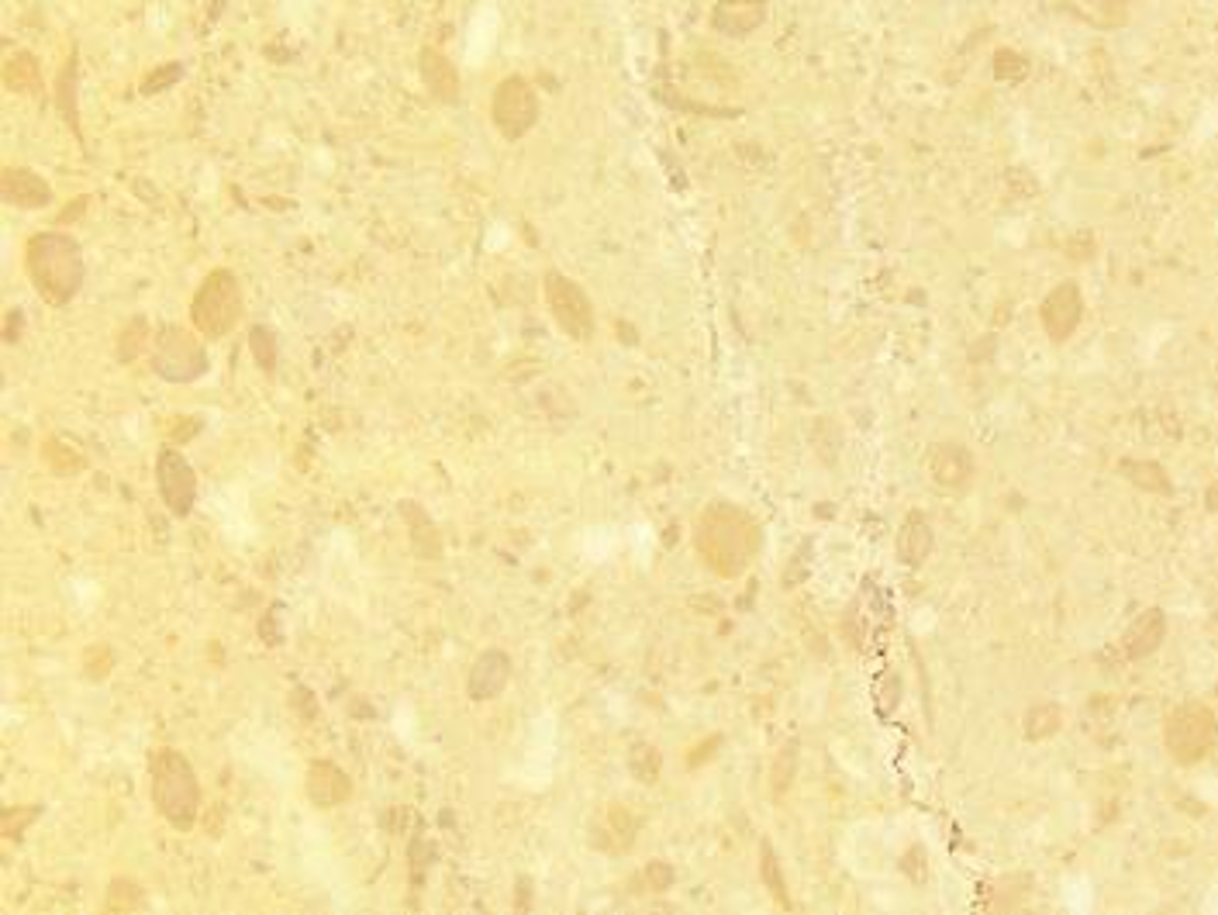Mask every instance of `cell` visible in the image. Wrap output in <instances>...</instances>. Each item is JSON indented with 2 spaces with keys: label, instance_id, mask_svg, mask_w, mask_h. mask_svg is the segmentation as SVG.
Segmentation results:
<instances>
[{
  "label": "cell",
  "instance_id": "cell-30",
  "mask_svg": "<svg viewBox=\"0 0 1218 915\" xmlns=\"http://www.w3.org/2000/svg\"><path fill=\"white\" fill-rule=\"evenodd\" d=\"M642 878H646V891H666L673 884V867L663 864V860H653V864L642 871Z\"/></svg>",
  "mask_w": 1218,
  "mask_h": 915
},
{
  "label": "cell",
  "instance_id": "cell-34",
  "mask_svg": "<svg viewBox=\"0 0 1218 915\" xmlns=\"http://www.w3.org/2000/svg\"><path fill=\"white\" fill-rule=\"evenodd\" d=\"M163 80H180V66H163V70H156L149 76V80H145V90H159V83Z\"/></svg>",
  "mask_w": 1218,
  "mask_h": 915
},
{
  "label": "cell",
  "instance_id": "cell-7",
  "mask_svg": "<svg viewBox=\"0 0 1218 915\" xmlns=\"http://www.w3.org/2000/svg\"><path fill=\"white\" fill-rule=\"evenodd\" d=\"M539 94L535 87L525 80V76H504L497 83L494 97H490V118H494V128L504 135V139L518 142L525 139L528 132L535 128L539 121Z\"/></svg>",
  "mask_w": 1218,
  "mask_h": 915
},
{
  "label": "cell",
  "instance_id": "cell-25",
  "mask_svg": "<svg viewBox=\"0 0 1218 915\" xmlns=\"http://www.w3.org/2000/svg\"><path fill=\"white\" fill-rule=\"evenodd\" d=\"M608 829H611V846H615V850H625V846L635 840V833H639V819H635V815L628 812V808L611 805V812H608Z\"/></svg>",
  "mask_w": 1218,
  "mask_h": 915
},
{
  "label": "cell",
  "instance_id": "cell-22",
  "mask_svg": "<svg viewBox=\"0 0 1218 915\" xmlns=\"http://www.w3.org/2000/svg\"><path fill=\"white\" fill-rule=\"evenodd\" d=\"M1060 722H1063V712H1060L1056 705H1036L1029 715H1025V736L1036 739V743H1039V739L1056 736Z\"/></svg>",
  "mask_w": 1218,
  "mask_h": 915
},
{
  "label": "cell",
  "instance_id": "cell-31",
  "mask_svg": "<svg viewBox=\"0 0 1218 915\" xmlns=\"http://www.w3.org/2000/svg\"><path fill=\"white\" fill-rule=\"evenodd\" d=\"M73 76H76V63H70L66 66V73L59 76V94H56V101H63L66 97V104H63V111H66V118H70V125L76 128V108H73Z\"/></svg>",
  "mask_w": 1218,
  "mask_h": 915
},
{
  "label": "cell",
  "instance_id": "cell-5",
  "mask_svg": "<svg viewBox=\"0 0 1218 915\" xmlns=\"http://www.w3.org/2000/svg\"><path fill=\"white\" fill-rule=\"evenodd\" d=\"M1215 739H1218V719L1212 708L1201 705V701H1187V705L1174 708V712L1167 715L1163 743H1167V753L1177 760V764H1184V767L1201 764V760L1215 750Z\"/></svg>",
  "mask_w": 1218,
  "mask_h": 915
},
{
  "label": "cell",
  "instance_id": "cell-20",
  "mask_svg": "<svg viewBox=\"0 0 1218 915\" xmlns=\"http://www.w3.org/2000/svg\"><path fill=\"white\" fill-rule=\"evenodd\" d=\"M4 83L11 94H38L42 90V70L32 52H14L4 63Z\"/></svg>",
  "mask_w": 1218,
  "mask_h": 915
},
{
  "label": "cell",
  "instance_id": "cell-26",
  "mask_svg": "<svg viewBox=\"0 0 1218 915\" xmlns=\"http://www.w3.org/2000/svg\"><path fill=\"white\" fill-rule=\"evenodd\" d=\"M142 905V888L135 881H128V878H118V881H111V888H107V909L111 912H135Z\"/></svg>",
  "mask_w": 1218,
  "mask_h": 915
},
{
  "label": "cell",
  "instance_id": "cell-33",
  "mask_svg": "<svg viewBox=\"0 0 1218 915\" xmlns=\"http://www.w3.org/2000/svg\"><path fill=\"white\" fill-rule=\"evenodd\" d=\"M791 774H794V743L787 746V750H784V757H780V764L773 767V788H777V791H784L787 784H791Z\"/></svg>",
  "mask_w": 1218,
  "mask_h": 915
},
{
  "label": "cell",
  "instance_id": "cell-36",
  "mask_svg": "<svg viewBox=\"0 0 1218 915\" xmlns=\"http://www.w3.org/2000/svg\"><path fill=\"white\" fill-rule=\"evenodd\" d=\"M1208 508L1218 512V484H1212V491H1208Z\"/></svg>",
  "mask_w": 1218,
  "mask_h": 915
},
{
  "label": "cell",
  "instance_id": "cell-18",
  "mask_svg": "<svg viewBox=\"0 0 1218 915\" xmlns=\"http://www.w3.org/2000/svg\"><path fill=\"white\" fill-rule=\"evenodd\" d=\"M401 515H404V522H408L415 553L421 556V560H439V556H442V536H439V529H435L432 518H428L425 508H418L415 501H404Z\"/></svg>",
  "mask_w": 1218,
  "mask_h": 915
},
{
  "label": "cell",
  "instance_id": "cell-12",
  "mask_svg": "<svg viewBox=\"0 0 1218 915\" xmlns=\"http://www.w3.org/2000/svg\"><path fill=\"white\" fill-rule=\"evenodd\" d=\"M974 470H977L974 456H970V449L960 446V442H939L929 456V474L939 487H946V491H963V487L974 480Z\"/></svg>",
  "mask_w": 1218,
  "mask_h": 915
},
{
  "label": "cell",
  "instance_id": "cell-27",
  "mask_svg": "<svg viewBox=\"0 0 1218 915\" xmlns=\"http://www.w3.org/2000/svg\"><path fill=\"white\" fill-rule=\"evenodd\" d=\"M249 349H252V356H256V363L263 366L266 373H270L273 366H277L280 346H277V335H273L270 329H266V325H256V329H252V335H249Z\"/></svg>",
  "mask_w": 1218,
  "mask_h": 915
},
{
  "label": "cell",
  "instance_id": "cell-21",
  "mask_svg": "<svg viewBox=\"0 0 1218 915\" xmlns=\"http://www.w3.org/2000/svg\"><path fill=\"white\" fill-rule=\"evenodd\" d=\"M1122 474H1125V480H1132V484H1136L1139 491H1149V494H1167V491H1170L1167 470H1163L1160 463H1153V460H1129V463H1122Z\"/></svg>",
  "mask_w": 1218,
  "mask_h": 915
},
{
  "label": "cell",
  "instance_id": "cell-3",
  "mask_svg": "<svg viewBox=\"0 0 1218 915\" xmlns=\"http://www.w3.org/2000/svg\"><path fill=\"white\" fill-rule=\"evenodd\" d=\"M152 802L159 815L176 829H190L201 812V784L190 760L176 750H163L152 760Z\"/></svg>",
  "mask_w": 1218,
  "mask_h": 915
},
{
  "label": "cell",
  "instance_id": "cell-32",
  "mask_svg": "<svg viewBox=\"0 0 1218 915\" xmlns=\"http://www.w3.org/2000/svg\"><path fill=\"white\" fill-rule=\"evenodd\" d=\"M35 819V808H11V812L4 815V836H21V829L28 826V822Z\"/></svg>",
  "mask_w": 1218,
  "mask_h": 915
},
{
  "label": "cell",
  "instance_id": "cell-6",
  "mask_svg": "<svg viewBox=\"0 0 1218 915\" xmlns=\"http://www.w3.org/2000/svg\"><path fill=\"white\" fill-rule=\"evenodd\" d=\"M201 332H190L183 325H166L152 339V370L170 384H190L208 373V349L197 339Z\"/></svg>",
  "mask_w": 1218,
  "mask_h": 915
},
{
  "label": "cell",
  "instance_id": "cell-4",
  "mask_svg": "<svg viewBox=\"0 0 1218 915\" xmlns=\"http://www.w3.org/2000/svg\"><path fill=\"white\" fill-rule=\"evenodd\" d=\"M242 318V287L232 270L208 273L190 301V322L204 339H221L239 325Z\"/></svg>",
  "mask_w": 1218,
  "mask_h": 915
},
{
  "label": "cell",
  "instance_id": "cell-16",
  "mask_svg": "<svg viewBox=\"0 0 1218 915\" xmlns=\"http://www.w3.org/2000/svg\"><path fill=\"white\" fill-rule=\"evenodd\" d=\"M349 795H352V781L342 767L328 764V760H314L308 767V798L318 808H335V805L349 802Z\"/></svg>",
  "mask_w": 1218,
  "mask_h": 915
},
{
  "label": "cell",
  "instance_id": "cell-11",
  "mask_svg": "<svg viewBox=\"0 0 1218 915\" xmlns=\"http://www.w3.org/2000/svg\"><path fill=\"white\" fill-rule=\"evenodd\" d=\"M766 14H770L766 0H718L711 11V28L718 35L746 38L766 25Z\"/></svg>",
  "mask_w": 1218,
  "mask_h": 915
},
{
  "label": "cell",
  "instance_id": "cell-14",
  "mask_svg": "<svg viewBox=\"0 0 1218 915\" xmlns=\"http://www.w3.org/2000/svg\"><path fill=\"white\" fill-rule=\"evenodd\" d=\"M418 70H421V80H425L428 94H432L435 101H442V104L459 101V73H456V66L449 63L446 52L425 45V49L418 52Z\"/></svg>",
  "mask_w": 1218,
  "mask_h": 915
},
{
  "label": "cell",
  "instance_id": "cell-1",
  "mask_svg": "<svg viewBox=\"0 0 1218 915\" xmlns=\"http://www.w3.org/2000/svg\"><path fill=\"white\" fill-rule=\"evenodd\" d=\"M694 546L708 570H715L718 577H735L753 563L760 549V525L749 512L718 501L697 522Z\"/></svg>",
  "mask_w": 1218,
  "mask_h": 915
},
{
  "label": "cell",
  "instance_id": "cell-15",
  "mask_svg": "<svg viewBox=\"0 0 1218 915\" xmlns=\"http://www.w3.org/2000/svg\"><path fill=\"white\" fill-rule=\"evenodd\" d=\"M508 681H511V660H508V653L487 650V653H480L477 663H473L470 684H466V688H470V698H473V701H490V698H497L504 688H508Z\"/></svg>",
  "mask_w": 1218,
  "mask_h": 915
},
{
  "label": "cell",
  "instance_id": "cell-17",
  "mask_svg": "<svg viewBox=\"0 0 1218 915\" xmlns=\"http://www.w3.org/2000/svg\"><path fill=\"white\" fill-rule=\"evenodd\" d=\"M1163 639H1167V615H1163L1160 608H1149V612L1139 615V619L1129 625V632H1125V653H1129L1132 660L1153 657V653L1163 646Z\"/></svg>",
  "mask_w": 1218,
  "mask_h": 915
},
{
  "label": "cell",
  "instance_id": "cell-23",
  "mask_svg": "<svg viewBox=\"0 0 1218 915\" xmlns=\"http://www.w3.org/2000/svg\"><path fill=\"white\" fill-rule=\"evenodd\" d=\"M1029 76V59L1015 49L994 52V80L998 83H1022Z\"/></svg>",
  "mask_w": 1218,
  "mask_h": 915
},
{
  "label": "cell",
  "instance_id": "cell-13",
  "mask_svg": "<svg viewBox=\"0 0 1218 915\" xmlns=\"http://www.w3.org/2000/svg\"><path fill=\"white\" fill-rule=\"evenodd\" d=\"M0 190H4V201L21 211L45 208L52 201L49 183L38 177L35 170H25V166H7L4 177H0Z\"/></svg>",
  "mask_w": 1218,
  "mask_h": 915
},
{
  "label": "cell",
  "instance_id": "cell-9",
  "mask_svg": "<svg viewBox=\"0 0 1218 915\" xmlns=\"http://www.w3.org/2000/svg\"><path fill=\"white\" fill-rule=\"evenodd\" d=\"M156 484H159V494H163L166 508L173 515H187L197 501V474L183 453L176 449H163L156 460Z\"/></svg>",
  "mask_w": 1218,
  "mask_h": 915
},
{
  "label": "cell",
  "instance_id": "cell-8",
  "mask_svg": "<svg viewBox=\"0 0 1218 915\" xmlns=\"http://www.w3.org/2000/svg\"><path fill=\"white\" fill-rule=\"evenodd\" d=\"M546 304L549 315L556 318V325L570 335L573 342H587L594 335V304L584 294V287H577L563 273H546Z\"/></svg>",
  "mask_w": 1218,
  "mask_h": 915
},
{
  "label": "cell",
  "instance_id": "cell-10",
  "mask_svg": "<svg viewBox=\"0 0 1218 915\" xmlns=\"http://www.w3.org/2000/svg\"><path fill=\"white\" fill-rule=\"evenodd\" d=\"M1039 318H1043V329L1053 342H1067L1077 332L1080 318H1084V294L1074 280H1063L1043 297Z\"/></svg>",
  "mask_w": 1218,
  "mask_h": 915
},
{
  "label": "cell",
  "instance_id": "cell-19",
  "mask_svg": "<svg viewBox=\"0 0 1218 915\" xmlns=\"http://www.w3.org/2000/svg\"><path fill=\"white\" fill-rule=\"evenodd\" d=\"M932 543H936V536H932L929 518H925V515H908L905 525H901V532H898V556H901V560H905L908 567H918V563H925V556L932 553Z\"/></svg>",
  "mask_w": 1218,
  "mask_h": 915
},
{
  "label": "cell",
  "instance_id": "cell-24",
  "mask_svg": "<svg viewBox=\"0 0 1218 915\" xmlns=\"http://www.w3.org/2000/svg\"><path fill=\"white\" fill-rule=\"evenodd\" d=\"M145 339H149V325H145V318H132V322H128L125 329H121V335H118V356H121V363H135V360H139Z\"/></svg>",
  "mask_w": 1218,
  "mask_h": 915
},
{
  "label": "cell",
  "instance_id": "cell-2",
  "mask_svg": "<svg viewBox=\"0 0 1218 915\" xmlns=\"http://www.w3.org/2000/svg\"><path fill=\"white\" fill-rule=\"evenodd\" d=\"M25 270L28 280L42 301L52 308H63L80 294L87 280V263H83L80 242L66 232H38L25 246Z\"/></svg>",
  "mask_w": 1218,
  "mask_h": 915
},
{
  "label": "cell",
  "instance_id": "cell-29",
  "mask_svg": "<svg viewBox=\"0 0 1218 915\" xmlns=\"http://www.w3.org/2000/svg\"><path fill=\"white\" fill-rule=\"evenodd\" d=\"M45 463L59 474H76L83 467L80 456L70 453V446H63V442H45Z\"/></svg>",
  "mask_w": 1218,
  "mask_h": 915
},
{
  "label": "cell",
  "instance_id": "cell-28",
  "mask_svg": "<svg viewBox=\"0 0 1218 915\" xmlns=\"http://www.w3.org/2000/svg\"><path fill=\"white\" fill-rule=\"evenodd\" d=\"M763 881H766V888H770V895L777 898L780 905H784V909H791V898H787V888H784V874H780V867H777V857H773V850L770 846L763 843Z\"/></svg>",
  "mask_w": 1218,
  "mask_h": 915
},
{
  "label": "cell",
  "instance_id": "cell-35",
  "mask_svg": "<svg viewBox=\"0 0 1218 915\" xmlns=\"http://www.w3.org/2000/svg\"><path fill=\"white\" fill-rule=\"evenodd\" d=\"M1094 4H1098V11H1105V14H1118V11H1125L1132 0H1094Z\"/></svg>",
  "mask_w": 1218,
  "mask_h": 915
}]
</instances>
